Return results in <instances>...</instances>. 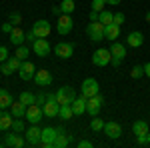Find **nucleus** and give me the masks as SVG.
I'll use <instances>...</instances> for the list:
<instances>
[{
    "mask_svg": "<svg viewBox=\"0 0 150 148\" xmlns=\"http://www.w3.org/2000/svg\"><path fill=\"white\" fill-rule=\"evenodd\" d=\"M110 54H112L110 64H112L114 68H118V66L124 62V58H126V46L120 44L118 40H114V42H112V46H110Z\"/></svg>",
    "mask_w": 150,
    "mask_h": 148,
    "instance_id": "nucleus-1",
    "label": "nucleus"
},
{
    "mask_svg": "<svg viewBox=\"0 0 150 148\" xmlns=\"http://www.w3.org/2000/svg\"><path fill=\"white\" fill-rule=\"evenodd\" d=\"M42 110L46 118H56L60 112V104L56 100V94H46V102L42 104Z\"/></svg>",
    "mask_w": 150,
    "mask_h": 148,
    "instance_id": "nucleus-2",
    "label": "nucleus"
},
{
    "mask_svg": "<svg viewBox=\"0 0 150 148\" xmlns=\"http://www.w3.org/2000/svg\"><path fill=\"white\" fill-rule=\"evenodd\" d=\"M72 28H74L72 16H70V14H60V16H58V22H56V32L60 36H66V34L72 32Z\"/></svg>",
    "mask_w": 150,
    "mask_h": 148,
    "instance_id": "nucleus-3",
    "label": "nucleus"
},
{
    "mask_svg": "<svg viewBox=\"0 0 150 148\" xmlns=\"http://www.w3.org/2000/svg\"><path fill=\"white\" fill-rule=\"evenodd\" d=\"M86 32H88V38L92 40V42H100V40H106L104 38V24L100 20H96V22H90L86 26Z\"/></svg>",
    "mask_w": 150,
    "mask_h": 148,
    "instance_id": "nucleus-4",
    "label": "nucleus"
},
{
    "mask_svg": "<svg viewBox=\"0 0 150 148\" xmlns=\"http://www.w3.org/2000/svg\"><path fill=\"white\" fill-rule=\"evenodd\" d=\"M110 60H112V54H110V48H98V50H94L92 54V64L94 66H106V64H110Z\"/></svg>",
    "mask_w": 150,
    "mask_h": 148,
    "instance_id": "nucleus-5",
    "label": "nucleus"
},
{
    "mask_svg": "<svg viewBox=\"0 0 150 148\" xmlns=\"http://www.w3.org/2000/svg\"><path fill=\"white\" fill-rule=\"evenodd\" d=\"M80 90H82V96H84V98H92V96H96V94H100L98 80L96 78H86L84 82H82Z\"/></svg>",
    "mask_w": 150,
    "mask_h": 148,
    "instance_id": "nucleus-6",
    "label": "nucleus"
},
{
    "mask_svg": "<svg viewBox=\"0 0 150 148\" xmlns=\"http://www.w3.org/2000/svg\"><path fill=\"white\" fill-rule=\"evenodd\" d=\"M42 116H44V110H42V106L40 104H30V106H26V120L30 122V124H38L40 120H42Z\"/></svg>",
    "mask_w": 150,
    "mask_h": 148,
    "instance_id": "nucleus-7",
    "label": "nucleus"
},
{
    "mask_svg": "<svg viewBox=\"0 0 150 148\" xmlns=\"http://www.w3.org/2000/svg\"><path fill=\"white\" fill-rule=\"evenodd\" d=\"M74 98H76V92H74L72 86H62V88L56 90V100H58L60 106H62V104H72Z\"/></svg>",
    "mask_w": 150,
    "mask_h": 148,
    "instance_id": "nucleus-8",
    "label": "nucleus"
},
{
    "mask_svg": "<svg viewBox=\"0 0 150 148\" xmlns=\"http://www.w3.org/2000/svg\"><path fill=\"white\" fill-rule=\"evenodd\" d=\"M102 104H104V98L100 94H96L92 98H86V114L90 116H98L100 110H102Z\"/></svg>",
    "mask_w": 150,
    "mask_h": 148,
    "instance_id": "nucleus-9",
    "label": "nucleus"
},
{
    "mask_svg": "<svg viewBox=\"0 0 150 148\" xmlns=\"http://www.w3.org/2000/svg\"><path fill=\"white\" fill-rule=\"evenodd\" d=\"M50 50H52V46H50V42H48L46 38H36L34 42H32V52L38 54L40 58L48 56V54H50Z\"/></svg>",
    "mask_w": 150,
    "mask_h": 148,
    "instance_id": "nucleus-10",
    "label": "nucleus"
},
{
    "mask_svg": "<svg viewBox=\"0 0 150 148\" xmlns=\"http://www.w3.org/2000/svg\"><path fill=\"white\" fill-rule=\"evenodd\" d=\"M56 128H42V136H40V148H54V138H56Z\"/></svg>",
    "mask_w": 150,
    "mask_h": 148,
    "instance_id": "nucleus-11",
    "label": "nucleus"
},
{
    "mask_svg": "<svg viewBox=\"0 0 150 148\" xmlns=\"http://www.w3.org/2000/svg\"><path fill=\"white\" fill-rule=\"evenodd\" d=\"M20 66H22V60H20V58L8 56L6 62H2V74H4V76H10V74H14V72H18Z\"/></svg>",
    "mask_w": 150,
    "mask_h": 148,
    "instance_id": "nucleus-12",
    "label": "nucleus"
},
{
    "mask_svg": "<svg viewBox=\"0 0 150 148\" xmlns=\"http://www.w3.org/2000/svg\"><path fill=\"white\" fill-rule=\"evenodd\" d=\"M32 32H34L38 38H46L50 32H52V24L48 22V20H36L32 24Z\"/></svg>",
    "mask_w": 150,
    "mask_h": 148,
    "instance_id": "nucleus-13",
    "label": "nucleus"
},
{
    "mask_svg": "<svg viewBox=\"0 0 150 148\" xmlns=\"http://www.w3.org/2000/svg\"><path fill=\"white\" fill-rule=\"evenodd\" d=\"M26 142L30 146H38L40 144V136H42V128H38V124H32L30 128H26Z\"/></svg>",
    "mask_w": 150,
    "mask_h": 148,
    "instance_id": "nucleus-14",
    "label": "nucleus"
},
{
    "mask_svg": "<svg viewBox=\"0 0 150 148\" xmlns=\"http://www.w3.org/2000/svg\"><path fill=\"white\" fill-rule=\"evenodd\" d=\"M54 54H56L58 58H70L72 54H74V44L72 42H58L56 46H54Z\"/></svg>",
    "mask_w": 150,
    "mask_h": 148,
    "instance_id": "nucleus-15",
    "label": "nucleus"
},
{
    "mask_svg": "<svg viewBox=\"0 0 150 148\" xmlns=\"http://www.w3.org/2000/svg\"><path fill=\"white\" fill-rule=\"evenodd\" d=\"M56 138H54V148H66L72 144V134L64 132L62 128H56Z\"/></svg>",
    "mask_w": 150,
    "mask_h": 148,
    "instance_id": "nucleus-16",
    "label": "nucleus"
},
{
    "mask_svg": "<svg viewBox=\"0 0 150 148\" xmlns=\"http://www.w3.org/2000/svg\"><path fill=\"white\" fill-rule=\"evenodd\" d=\"M18 74H20V78L22 80H34V74H36V66L32 62H28V60H24L20 70H18Z\"/></svg>",
    "mask_w": 150,
    "mask_h": 148,
    "instance_id": "nucleus-17",
    "label": "nucleus"
},
{
    "mask_svg": "<svg viewBox=\"0 0 150 148\" xmlns=\"http://www.w3.org/2000/svg\"><path fill=\"white\" fill-rule=\"evenodd\" d=\"M26 144H28V142H26L18 132L8 134V136L4 138V146H10V148H22V146H26Z\"/></svg>",
    "mask_w": 150,
    "mask_h": 148,
    "instance_id": "nucleus-18",
    "label": "nucleus"
},
{
    "mask_svg": "<svg viewBox=\"0 0 150 148\" xmlns=\"http://www.w3.org/2000/svg\"><path fill=\"white\" fill-rule=\"evenodd\" d=\"M104 134L108 138H120L122 136V126L118 122H104Z\"/></svg>",
    "mask_w": 150,
    "mask_h": 148,
    "instance_id": "nucleus-19",
    "label": "nucleus"
},
{
    "mask_svg": "<svg viewBox=\"0 0 150 148\" xmlns=\"http://www.w3.org/2000/svg\"><path fill=\"white\" fill-rule=\"evenodd\" d=\"M34 82H36V86H50L52 84V74L48 70H36Z\"/></svg>",
    "mask_w": 150,
    "mask_h": 148,
    "instance_id": "nucleus-20",
    "label": "nucleus"
},
{
    "mask_svg": "<svg viewBox=\"0 0 150 148\" xmlns=\"http://www.w3.org/2000/svg\"><path fill=\"white\" fill-rule=\"evenodd\" d=\"M12 122H14V116L8 110H2L0 108V130H10Z\"/></svg>",
    "mask_w": 150,
    "mask_h": 148,
    "instance_id": "nucleus-21",
    "label": "nucleus"
},
{
    "mask_svg": "<svg viewBox=\"0 0 150 148\" xmlns=\"http://www.w3.org/2000/svg\"><path fill=\"white\" fill-rule=\"evenodd\" d=\"M24 40H26V34H24V30L20 26H14V30L10 32V42L14 46H22Z\"/></svg>",
    "mask_w": 150,
    "mask_h": 148,
    "instance_id": "nucleus-22",
    "label": "nucleus"
},
{
    "mask_svg": "<svg viewBox=\"0 0 150 148\" xmlns=\"http://www.w3.org/2000/svg\"><path fill=\"white\" fill-rule=\"evenodd\" d=\"M118 36H120V26H118V24L112 22V24H106V26H104V38H106V40H112V42H114Z\"/></svg>",
    "mask_w": 150,
    "mask_h": 148,
    "instance_id": "nucleus-23",
    "label": "nucleus"
},
{
    "mask_svg": "<svg viewBox=\"0 0 150 148\" xmlns=\"http://www.w3.org/2000/svg\"><path fill=\"white\" fill-rule=\"evenodd\" d=\"M132 132H134V136H146L150 132V126L146 120H136L134 124H132Z\"/></svg>",
    "mask_w": 150,
    "mask_h": 148,
    "instance_id": "nucleus-24",
    "label": "nucleus"
},
{
    "mask_svg": "<svg viewBox=\"0 0 150 148\" xmlns=\"http://www.w3.org/2000/svg\"><path fill=\"white\" fill-rule=\"evenodd\" d=\"M126 44L128 46H132V48H138V46H142L144 44V34L142 32H130L128 34V38H126Z\"/></svg>",
    "mask_w": 150,
    "mask_h": 148,
    "instance_id": "nucleus-25",
    "label": "nucleus"
},
{
    "mask_svg": "<svg viewBox=\"0 0 150 148\" xmlns=\"http://www.w3.org/2000/svg\"><path fill=\"white\" fill-rule=\"evenodd\" d=\"M72 110H74V116H82V114L86 112V98L84 96H76L74 98V102H72Z\"/></svg>",
    "mask_w": 150,
    "mask_h": 148,
    "instance_id": "nucleus-26",
    "label": "nucleus"
},
{
    "mask_svg": "<svg viewBox=\"0 0 150 148\" xmlns=\"http://www.w3.org/2000/svg\"><path fill=\"white\" fill-rule=\"evenodd\" d=\"M12 102H14L12 94L8 90H4V88H0V108L6 110V108H10V106H12Z\"/></svg>",
    "mask_w": 150,
    "mask_h": 148,
    "instance_id": "nucleus-27",
    "label": "nucleus"
},
{
    "mask_svg": "<svg viewBox=\"0 0 150 148\" xmlns=\"http://www.w3.org/2000/svg\"><path fill=\"white\" fill-rule=\"evenodd\" d=\"M10 112H12L14 118H24V116H26V104H22L20 100H18V102H12Z\"/></svg>",
    "mask_w": 150,
    "mask_h": 148,
    "instance_id": "nucleus-28",
    "label": "nucleus"
},
{
    "mask_svg": "<svg viewBox=\"0 0 150 148\" xmlns=\"http://www.w3.org/2000/svg\"><path fill=\"white\" fill-rule=\"evenodd\" d=\"M72 116H74L72 104H62V106H60V112H58V118H60V120H70Z\"/></svg>",
    "mask_w": 150,
    "mask_h": 148,
    "instance_id": "nucleus-29",
    "label": "nucleus"
},
{
    "mask_svg": "<svg viewBox=\"0 0 150 148\" xmlns=\"http://www.w3.org/2000/svg\"><path fill=\"white\" fill-rule=\"evenodd\" d=\"M12 132H18V134H24L26 132V124H24V118H14L12 122Z\"/></svg>",
    "mask_w": 150,
    "mask_h": 148,
    "instance_id": "nucleus-30",
    "label": "nucleus"
},
{
    "mask_svg": "<svg viewBox=\"0 0 150 148\" xmlns=\"http://www.w3.org/2000/svg\"><path fill=\"white\" fill-rule=\"evenodd\" d=\"M74 8H76L74 0H62V2H60V10H62V14H72Z\"/></svg>",
    "mask_w": 150,
    "mask_h": 148,
    "instance_id": "nucleus-31",
    "label": "nucleus"
},
{
    "mask_svg": "<svg viewBox=\"0 0 150 148\" xmlns=\"http://www.w3.org/2000/svg\"><path fill=\"white\" fill-rule=\"evenodd\" d=\"M98 20H100L104 26H106V24H112L114 22V14H112L110 10H102L100 14H98Z\"/></svg>",
    "mask_w": 150,
    "mask_h": 148,
    "instance_id": "nucleus-32",
    "label": "nucleus"
},
{
    "mask_svg": "<svg viewBox=\"0 0 150 148\" xmlns=\"http://www.w3.org/2000/svg\"><path fill=\"white\" fill-rule=\"evenodd\" d=\"M14 56L20 58V60L24 62L26 58L30 56V48H28V46H24V44H22V46H16V52H14Z\"/></svg>",
    "mask_w": 150,
    "mask_h": 148,
    "instance_id": "nucleus-33",
    "label": "nucleus"
},
{
    "mask_svg": "<svg viewBox=\"0 0 150 148\" xmlns=\"http://www.w3.org/2000/svg\"><path fill=\"white\" fill-rule=\"evenodd\" d=\"M22 104H26V106H30V104L36 102V96L32 94V92H20V98H18Z\"/></svg>",
    "mask_w": 150,
    "mask_h": 148,
    "instance_id": "nucleus-34",
    "label": "nucleus"
},
{
    "mask_svg": "<svg viewBox=\"0 0 150 148\" xmlns=\"http://www.w3.org/2000/svg\"><path fill=\"white\" fill-rule=\"evenodd\" d=\"M90 128H92L94 132L104 130V120H102V118H98V116H92V120H90Z\"/></svg>",
    "mask_w": 150,
    "mask_h": 148,
    "instance_id": "nucleus-35",
    "label": "nucleus"
},
{
    "mask_svg": "<svg viewBox=\"0 0 150 148\" xmlns=\"http://www.w3.org/2000/svg\"><path fill=\"white\" fill-rule=\"evenodd\" d=\"M140 76H144V66H134V68L130 70V78L138 80Z\"/></svg>",
    "mask_w": 150,
    "mask_h": 148,
    "instance_id": "nucleus-36",
    "label": "nucleus"
},
{
    "mask_svg": "<svg viewBox=\"0 0 150 148\" xmlns=\"http://www.w3.org/2000/svg\"><path fill=\"white\" fill-rule=\"evenodd\" d=\"M8 20H10L14 26H20V24H22V14H20V12H12L10 16H8Z\"/></svg>",
    "mask_w": 150,
    "mask_h": 148,
    "instance_id": "nucleus-37",
    "label": "nucleus"
},
{
    "mask_svg": "<svg viewBox=\"0 0 150 148\" xmlns=\"http://www.w3.org/2000/svg\"><path fill=\"white\" fill-rule=\"evenodd\" d=\"M104 0H92V10H96V12H102L104 10Z\"/></svg>",
    "mask_w": 150,
    "mask_h": 148,
    "instance_id": "nucleus-38",
    "label": "nucleus"
},
{
    "mask_svg": "<svg viewBox=\"0 0 150 148\" xmlns=\"http://www.w3.org/2000/svg\"><path fill=\"white\" fill-rule=\"evenodd\" d=\"M0 30H2L4 34H10L12 30H14V24H12L10 20H8V22H4V24H2V26H0Z\"/></svg>",
    "mask_w": 150,
    "mask_h": 148,
    "instance_id": "nucleus-39",
    "label": "nucleus"
},
{
    "mask_svg": "<svg viewBox=\"0 0 150 148\" xmlns=\"http://www.w3.org/2000/svg\"><path fill=\"white\" fill-rule=\"evenodd\" d=\"M114 24H118V26L124 24V14L122 12H114Z\"/></svg>",
    "mask_w": 150,
    "mask_h": 148,
    "instance_id": "nucleus-40",
    "label": "nucleus"
},
{
    "mask_svg": "<svg viewBox=\"0 0 150 148\" xmlns=\"http://www.w3.org/2000/svg\"><path fill=\"white\" fill-rule=\"evenodd\" d=\"M8 60V50L6 46H0V62H6Z\"/></svg>",
    "mask_w": 150,
    "mask_h": 148,
    "instance_id": "nucleus-41",
    "label": "nucleus"
},
{
    "mask_svg": "<svg viewBox=\"0 0 150 148\" xmlns=\"http://www.w3.org/2000/svg\"><path fill=\"white\" fill-rule=\"evenodd\" d=\"M136 144H138V146H146V144H148V138L146 136H136Z\"/></svg>",
    "mask_w": 150,
    "mask_h": 148,
    "instance_id": "nucleus-42",
    "label": "nucleus"
},
{
    "mask_svg": "<svg viewBox=\"0 0 150 148\" xmlns=\"http://www.w3.org/2000/svg\"><path fill=\"white\" fill-rule=\"evenodd\" d=\"M76 146L78 148H92V142H90V140H80Z\"/></svg>",
    "mask_w": 150,
    "mask_h": 148,
    "instance_id": "nucleus-43",
    "label": "nucleus"
},
{
    "mask_svg": "<svg viewBox=\"0 0 150 148\" xmlns=\"http://www.w3.org/2000/svg\"><path fill=\"white\" fill-rule=\"evenodd\" d=\"M44 102H46V94H42V92H38V96H36V104H40V106H42Z\"/></svg>",
    "mask_w": 150,
    "mask_h": 148,
    "instance_id": "nucleus-44",
    "label": "nucleus"
},
{
    "mask_svg": "<svg viewBox=\"0 0 150 148\" xmlns=\"http://www.w3.org/2000/svg\"><path fill=\"white\" fill-rule=\"evenodd\" d=\"M36 38H38V36H36L32 30H30V32H26V40H28V42H34Z\"/></svg>",
    "mask_w": 150,
    "mask_h": 148,
    "instance_id": "nucleus-45",
    "label": "nucleus"
},
{
    "mask_svg": "<svg viewBox=\"0 0 150 148\" xmlns=\"http://www.w3.org/2000/svg\"><path fill=\"white\" fill-rule=\"evenodd\" d=\"M98 14H100V12H96V10L90 12V22H96V20H98Z\"/></svg>",
    "mask_w": 150,
    "mask_h": 148,
    "instance_id": "nucleus-46",
    "label": "nucleus"
},
{
    "mask_svg": "<svg viewBox=\"0 0 150 148\" xmlns=\"http://www.w3.org/2000/svg\"><path fill=\"white\" fill-rule=\"evenodd\" d=\"M52 14H54V16H60V14H62V10H60V4H58V6H52Z\"/></svg>",
    "mask_w": 150,
    "mask_h": 148,
    "instance_id": "nucleus-47",
    "label": "nucleus"
},
{
    "mask_svg": "<svg viewBox=\"0 0 150 148\" xmlns=\"http://www.w3.org/2000/svg\"><path fill=\"white\" fill-rule=\"evenodd\" d=\"M106 4H110V6H118L120 4V0H104Z\"/></svg>",
    "mask_w": 150,
    "mask_h": 148,
    "instance_id": "nucleus-48",
    "label": "nucleus"
},
{
    "mask_svg": "<svg viewBox=\"0 0 150 148\" xmlns=\"http://www.w3.org/2000/svg\"><path fill=\"white\" fill-rule=\"evenodd\" d=\"M144 76H148V78H150V62H148V64H144Z\"/></svg>",
    "mask_w": 150,
    "mask_h": 148,
    "instance_id": "nucleus-49",
    "label": "nucleus"
},
{
    "mask_svg": "<svg viewBox=\"0 0 150 148\" xmlns=\"http://www.w3.org/2000/svg\"><path fill=\"white\" fill-rule=\"evenodd\" d=\"M144 18H146V22L150 24V12H146V16H144Z\"/></svg>",
    "mask_w": 150,
    "mask_h": 148,
    "instance_id": "nucleus-50",
    "label": "nucleus"
},
{
    "mask_svg": "<svg viewBox=\"0 0 150 148\" xmlns=\"http://www.w3.org/2000/svg\"><path fill=\"white\" fill-rule=\"evenodd\" d=\"M146 138H148V144H150V132H148V134H146Z\"/></svg>",
    "mask_w": 150,
    "mask_h": 148,
    "instance_id": "nucleus-51",
    "label": "nucleus"
},
{
    "mask_svg": "<svg viewBox=\"0 0 150 148\" xmlns=\"http://www.w3.org/2000/svg\"><path fill=\"white\" fill-rule=\"evenodd\" d=\"M0 74H2V66H0Z\"/></svg>",
    "mask_w": 150,
    "mask_h": 148,
    "instance_id": "nucleus-52",
    "label": "nucleus"
}]
</instances>
